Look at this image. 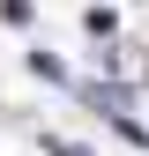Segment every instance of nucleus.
<instances>
[{
    "label": "nucleus",
    "mask_w": 149,
    "mask_h": 156,
    "mask_svg": "<svg viewBox=\"0 0 149 156\" xmlns=\"http://www.w3.org/2000/svg\"><path fill=\"white\" fill-rule=\"evenodd\" d=\"M0 15L8 23H30V0H0Z\"/></svg>",
    "instance_id": "nucleus-1"
}]
</instances>
